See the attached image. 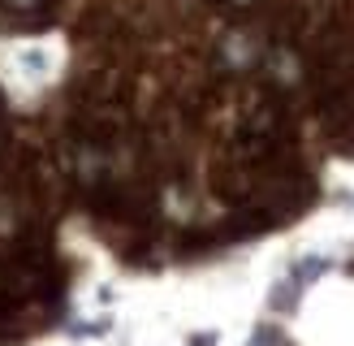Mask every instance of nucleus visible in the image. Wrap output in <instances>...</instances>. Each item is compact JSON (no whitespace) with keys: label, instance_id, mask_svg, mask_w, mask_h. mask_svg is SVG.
<instances>
[{"label":"nucleus","instance_id":"obj_1","mask_svg":"<svg viewBox=\"0 0 354 346\" xmlns=\"http://www.w3.org/2000/svg\"><path fill=\"white\" fill-rule=\"evenodd\" d=\"M0 9H9V13H39L44 9V0H0Z\"/></svg>","mask_w":354,"mask_h":346},{"label":"nucleus","instance_id":"obj_2","mask_svg":"<svg viewBox=\"0 0 354 346\" xmlns=\"http://www.w3.org/2000/svg\"><path fill=\"white\" fill-rule=\"evenodd\" d=\"M234 5H255V0H234Z\"/></svg>","mask_w":354,"mask_h":346},{"label":"nucleus","instance_id":"obj_3","mask_svg":"<svg viewBox=\"0 0 354 346\" xmlns=\"http://www.w3.org/2000/svg\"><path fill=\"white\" fill-rule=\"evenodd\" d=\"M0 147H5V134H0Z\"/></svg>","mask_w":354,"mask_h":346}]
</instances>
